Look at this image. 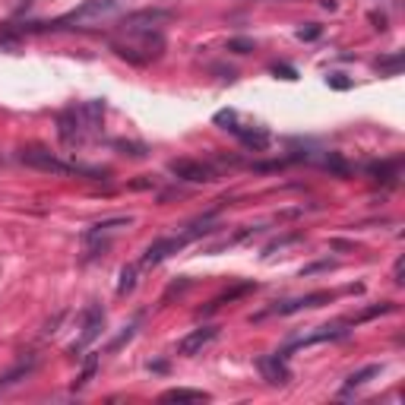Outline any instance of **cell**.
<instances>
[{
	"label": "cell",
	"mask_w": 405,
	"mask_h": 405,
	"mask_svg": "<svg viewBox=\"0 0 405 405\" xmlns=\"http://www.w3.org/2000/svg\"><path fill=\"white\" fill-rule=\"evenodd\" d=\"M120 7H124V0H83L76 10H70V13L57 16L54 23H45L41 29H51V32H60V29H95V26L108 23V19H114V16L120 13Z\"/></svg>",
	"instance_id": "obj_1"
},
{
	"label": "cell",
	"mask_w": 405,
	"mask_h": 405,
	"mask_svg": "<svg viewBox=\"0 0 405 405\" xmlns=\"http://www.w3.org/2000/svg\"><path fill=\"white\" fill-rule=\"evenodd\" d=\"M120 32V29H117ZM111 48L130 64H149V60H158L162 51H165V35L162 29H146V32H120V38H114Z\"/></svg>",
	"instance_id": "obj_2"
},
{
	"label": "cell",
	"mask_w": 405,
	"mask_h": 405,
	"mask_svg": "<svg viewBox=\"0 0 405 405\" xmlns=\"http://www.w3.org/2000/svg\"><path fill=\"white\" fill-rule=\"evenodd\" d=\"M216 124H222L225 130H232V133L238 136L241 143L247 146V149H254V152L270 149V143H272V136L266 133L263 127H241L238 117H234V111H218V114H216Z\"/></svg>",
	"instance_id": "obj_3"
},
{
	"label": "cell",
	"mask_w": 405,
	"mask_h": 405,
	"mask_svg": "<svg viewBox=\"0 0 405 405\" xmlns=\"http://www.w3.org/2000/svg\"><path fill=\"white\" fill-rule=\"evenodd\" d=\"M19 162L35 171H48V174H73V171H83V168L76 165H67V162H60L51 149H41V146H26L19 149Z\"/></svg>",
	"instance_id": "obj_4"
},
{
	"label": "cell",
	"mask_w": 405,
	"mask_h": 405,
	"mask_svg": "<svg viewBox=\"0 0 405 405\" xmlns=\"http://www.w3.org/2000/svg\"><path fill=\"white\" fill-rule=\"evenodd\" d=\"M168 171L178 180H190V184H212V180H218L216 168L206 165V162H196V158H174Z\"/></svg>",
	"instance_id": "obj_5"
},
{
	"label": "cell",
	"mask_w": 405,
	"mask_h": 405,
	"mask_svg": "<svg viewBox=\"0 0 405 405\" xmlns=\"http://www.w3.org/2000/svg\"><path fill=\"white\" fill-rule=\"evenodd\" d=\"M171 13L168 10H136V13L124 16L117 29L120 32H146V29H162V23H168Z\"/></svg>",
	"instance_id": "obj_6"
},
{
	"label": "cell",
	"mask_w": 405,
	"mask_h": 405,
	"mask_svg": "<svg viewBox=\"0 0 405 405\" xmlns=\"http://www.w3.org/2000/svg\"><path fill=\"white\" fill-rule=\"evenodd\" d=\"M256 370L270 386H288L292 383V370L285 364V355H260L256 358Z\"/></svg>",
	"instance_id": "obj_7"
},
{
	"label": "cell",
	"mask_w": 405,
	"mask_h": 405,
	"mask_svg": "<svg viewBox=\"0 0 405 405\" xmlns=\"http://www.w3.org/2000/svg\"><path fill=\"white\" fill-rule=\"evenodd\" d=\"M102 330H105V310L98 308V304H92L89 310H86V320H83V332H79V339H76L73 346H70V355L83 352L86 346H92L98 336H102Z\"/></svg>",
	"instance_id": "obj_8"
},
{
	"label": "cell",
	"mask_w": 405,
	"mask_h": 405,
	"mask_svg": "<svg viewBox=\"0 0 405 405\" xmlns=\"http://www.w3.org/2000/svg\"><path fill=\"white\" fill-rule=\"evenodd\" d=\"M57 133H60V143L64 146L83 143L86 127H83V120H79V111H76V108H67V111L57 114Z\"/></svg>",
	"instance_id": "obj_9"
},
{
	"label": "cell",
	"mask_w": 405,
	"mask_h": 405,
	"mask_svg": "<svg viewBox=\"0 0 405 405\" xmlns=\"http://www.w3.org/2000/svg\"><path fill=\"white\" fill-rule=\"evenodd\" d=\"M218 339V326H200V330L187 332V336L178 342V352L184 355V358H194V355H200L206 346H212Z\"/></svg>",
	"instance_id": "obj_10"
},
{
	"label": "cell",
	"mask_w": 405,
	"mask_h": 405,
	"mask_svg": "<svg viewBox=\"0 0 405 405\" xmlns=\"http://www.w3.org/2000/svg\"><path fill=\"white\" fill-rule=\"evenodd\" d=\"M346 336H348V330L342 323H336V326H317V330H310V332L294 336L288 348H308V346H317V342H336V339H346Z\"/></svg>",
	"instance_id": "obj_11"
},
{
	"label": "cell",
	"mask_w": 405,
	"mask_h": 405,
	"mask_svg": "<svg viewBox=\"0 0 405 405\" xmlns=\"http://www.w3.org/2000/svg\"><path fill=\"white\" fill-rule=\"evenodd\" d=\"M330 298H332L330 292H314V294H304V298L282 301V304H276V308H272V314L288 317V314H298V310H304V308H320V304H326Z\"/></svg>",
	"instance_id": "obj_12"
},
{
	"label": "cell",
	"mask_w": 405,
	"mask_h": 405,
	"mask_svg": "<svg viewBox=\"0 0 405 405\" xmlns=\"http://www.w3.org/2000/svg\"><path fill=\"white\" fill-rule=\"evenodd\" d=\"M184 244H187L184 238H158L156 244H149V247H146V254H143V266H156V263H162L165 256L178 254V250L184 247Z\"/></svg>",
	"instance_id": "obj_13"
},
{
	"label": "cell",
	"mask_w": 405,
	"mask_h": 405,
	"mask_svg": "<svg viewBox=\"0 0 405 405\" xmlns=\"http://www.w3.org/2000/svg\"><path fill=\"white\" fill-rule=\"evenodd\" d=\"M76 111H79V120H83L86 133H98L102 117H105V102H83Z\"/></svg>",
	"instance_id": "obj_14"
},
{
	"label": "cell",
	"mask_w": 405,
	"mask_h": 405,
	"mask_svg": "<svg viewBox=\"0 0 405 405\" xmlns=\"http://www.w3.org/2000/svg\"><path fill=\"white\" fill-rule=\"evenodd\" d=\"M136 218L133 216H114V218H102V222H95V225L86 232V241H92V238H102V234H108V232H117V228H130L133 225Z\"/></svg>",
	"instance_id": "obj_15"
},
{
	"label": "cell",
	"mask_w": 405,
	"mask_h": 405,
	"mask_svg": "<svg viewBox=\"0 0 405 405\" xmlns=\"http://www.w3.org/2000/svg\"><path fill=\"white\" fill-rule=\"evenodd\" d=\"M209 393L202 390H187V386H174V390L162 393V402H209Z\"/></svg>",
	"instance_id": "obj_16"
},
{
	"label": "cell",
	"mask_w": 405,
	"mask_h": 405,
	"mask_svg": "<svg viewBox=\"0 0 405 405\" xmlns=\"http://www.w3.org/2000/svg\"><path fill=\"white\" fill-rule=\"evenodd\" d=\"M377 374H380V364H368V368L355 370V374L346 380V386H342V393H352V390H358V386H364V383H368V380H374Z\"/></svg>",
	"instance_id": "obj_17"
},
{
	"label": "cell",
	"mask_w": 405,
	"mask_h": 405,
	"mask_svg": "<svg viewBox=\"0 0 405 405\" xmlns=\"http://www.w3.org/2000/svg\"><path fill=\"white\" fill-rule=\"evenodd\" d=\"M32 368H35V358H29L26 364H16V368L10 370V374H3V377H0V393H3V390H10L13 383H19V377H26Z\"/></svg>",
	"instance_id": "obj_18"
},
{
	"label": "cell",
	"mask_w": 405,
	"mask_h": 405,
	"mask_svg": "<svg viewBox=\"0 0 405 405\" xmlns=\"http://www.w3.org/2000/svg\"><path fill=\"white\" fill-rule=\"evenodd\" d=\"M254 282H244V285H238V288H232V292H225V294H218L216 301H212L209 308H206V314H212V310H218L222 304H228V301H234V298H241V294H247V292H254Z\"/></svg>",
	"instance_id": "obj_19"
},
{
	"label": "cell",
	"mask_w": 405,
	"mask_h": 405,
	"mask_svg": "<svg viewBox=\"0 0 405 405\" xmlns=\"http://www.w3.org/2000/svg\"><path fill=\"white\" fill-rule=\"evenodd\" d=\"M323 168H326V171H332V174H339V178H348V171H352V168H348V162L339 156V152H326V156H323Z\"/></svg>",
	"instance_id": "obj_20"
},
{
	"label": "cell",
	"mask_w": 405,
	"mask_h": 405,
	"mask_svg": "<svg viewBox=\"0 0 405 405\" xmlns=\"http://www.w3.org/2000/svg\"><path fill=\"white\" fill-rule=\"evenodd\" d=\"M368 171L374 174L377 180H396V174H399V162H374V165H368Z\"/></svg>",
	"instance_id": "obj_21"
},
{
	"label": "cell",
	"mask_w": 405,
	"mask_h": 405,
	"mask_svg": "<svg viewBox=\"0 0 405 405\" xmlns=\"http://www.w3.org/2000/svg\"><path fill=\"white\" fill-rule=\"evenodd\" d=\"M95 368H98V355H89L83 364V374H79V380L73 383V390H83V386H89V380L95 377Z\"/></svg>",
	"instance_id": "obj_22"
},
{
	"label": "cell",
	"mask_w": 405,
	"mask_h": 405,
	"mask_svg": "<svg viewBox=\"0 0 405 405\" xmlns=\"http://www.w3.org/2000/svg\"><path fill=\"white\" fill-rule=\"evenodd\" d=\"M136 288V266H124L120 270V285H117V294H130Z\"/></svg>",
	"instance_id": "obj_23"
},
{
	"label": "cell",
	"mask_w": 405,
	"mask_h": 405,
	"mask_svg": "<svg viewBox=\"0 0 405 405\" xmlns=\"http://www.w3.org/2000/svg\"><path fill=\"white\" fill-rule=\"evenodd\" d=\"M377 70H380V73H393L396 76L399 70H402V54H393V57H383V60H377Z\"/></svg>",
	"instance_id": "obj_24"
},
{
	"label": "cell",
	"mask_w": 405,
	"mask_h": 405,
	"mask_svg": "<svg viewBox=\"0 0 405 405\" xmlns=\"http://www.w3.org/2000/svg\"><path fill=\"white\" fill-rule=\"evenodd\" d=\"M298 241H301V234H298V232H294V234H285V238H276V241H272V244H266V247H263V256L276 254V250L288 247V244H298Z\"/></svg>",
	"instance_id": "obj_25"
},
{
	"label": "cell",
	"mask_w": 405,
	"mask_h": 405,
	"mask_svg": "<svg viewBox=\"0 0 405 405\" xmlns=\"http://www.w3.org/2000/svg\"><path fill=\"white\" fill-rule=\"evenodd\" d=\"M393 308H396V304H390V301H383V304H377V308H370V310H364V314H358V317H355V323L370 320V317H380V314H390Z\"/></svg>",
	"instance_id": "obj_26"
},
{
	"label": "cell",
	"mask_w": 405,
	"mask_h": 405,
	"mask_svg": "<svg viewBox=\"0 0 405 405\" xmlns=\"http://www.w3.org/2000/svg\"><path fill=\"white\" fill-rule=\"evenodd\" d=\"M114 146H117L124 156H133V158H143L146 156V146H140V143H124V140H120V143H114Z\"/></svg>",
	"instance_id": "obj_27"
},
{
	"label": "cell",
	"mask_w": 405,
	"mask_h": 405,
	"mask_svg": "<svg viewBox=\"0 0 405 405\" xmlns=\"http://www.w3.org/2000/svg\"><path fill=\"white\" fill-rule=\"evenodd\" d=\"M228 51L247 54V51H254V41H250V38H232V41H228Z\"/></svg>",
	"instance_id": "obj_28"
},
{
	"label": "cell",
	"mask_w": 405,
	"mask_h": 405,
	"mask_svg": "<svg viewBox=\"0 0 405 405\" xmlns=\"http://www.w3.org/2000/svg\"><path fill=\"white\" fill-rule=\"evenodd\" d=\"M320 26H317V23H308V26H301V29H298V38H301V41H314V38H320Z\"/></svg>",
	"instance_id": "obj_29"
},
{
	"label": "cell",
	"mask_w": 405,
	"mask_h": 405,
	"mask_svg": "<svg viewBox=\"0 0 405 405\" xmlns=\"http://www.w3.org/2000/svg\"><path fill=\"white\" fill-rule=\"evenodd\" d=\"M402 270H405V260L399 256V260H396V270H393V282H396V285H402V282H405V279H402Z\"/></svg>",
	"instance_id": "obj_30"
},
{
	"label": "cell",
	"mask_w": 405,
	"mask_h": 405,
	"mask_svg": "<svg viewBox=\"0 0 405 405\" xmlns=\"http://www.w3.org/2000/svg\"><path fill=\"white\" fill-rule=\"evenodd\" d=\"M332 263H314V266H308V270H301V276H310V272H320V270H330Z\"/></svg>",
	"instance_id": "obj_31"
},
{
	"label": "cell",
	"mask_w": 405,
	"mask_h": 405,
	"mask_svg": "<svg viewBox=\"0 0 405 405\" xmlns=\"http://www.w3.org/2000/svg\"><path fill=\"white\" fill-rule=\"evenodd\" d=\"M272 73H282V76H285V79H298V73H294V70L292 67H272Z\"/></svg>",
	"instance_id": "obj_32"
}]
</instances>
